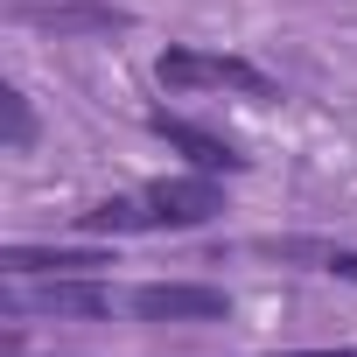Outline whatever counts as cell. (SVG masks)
<instances>
[{
	"instance_id": "7a4b0ae2",
	"label": "cell",
	"mask_w": 357,
	"mask_h": 357,
	"mask_svg": "<svg viewBox=\"0 0 357 357\" xmlns=\"http://www.w3.org/2000/svg\"><path fill=\"white\" fill-rule=\"evenodd\" d=\"M154 84H161V91H231V98H252V105L280 98V84H273L259 63L218 56V50H161V56H154Z\"/></svg>"
},
{
	"instance_id": "277c9868",
	"label": "cell",
	"mask_w": 357,
	"mask_h": 357,
	"mask_svg": "<svg viewBox=\"0 0 357 357\" xmlns=\"http://www.w3.org/2000/svg\"><path fill=\"white\" fill-rule=\"evenodd\" d=\"M147 133L168 140L175 154H183L190 168H204V175H238V168H245V154H238L225 133H211V126H197V119H183V112H147Z\"/></svg>"
},
{
	"instance_id": "30bf717a",
	"label": "cell",
	"mask_w": 357,
	"mask_h": 357,
	"mask_svg": "<svg viewBox=\"0 0 357 357\" xmlns=\"http://www.w3.org/2000/svg\"><path fill=\"white\" fill-rule=\"evenodd\" d=\"M273 357H357V350H273Z\"/></svg>"
},
{
	"instance_id": "6da1fadb",
	"label": "cell",
	"mask_w": 357,
	"mask_h": 357,
	"mask_svg": "<svg viewBox=\"0 0 357 357\" xmlns=\"http://www.w3.org/2000/svg\"><path fill=\"white\" fill-rule=\"evenodd\" d=\"M225 211L218 175L190 168V175H161V183L133 190V197H98L91 211H77V231L91 238H147V231H197Z\"/></svg>"
},
{
	"instance_id": "52a82bcc",
	"label": "cell",
	"mask_w": 357,
	"mask_h": 357,
	"mask_svg": "<svg viewBox=\"0 0 357 357\" xmlns=\"http://www.w3.org/2000/svg\"><path fill=\"white\" fill-rule=\"evenodd\" d=\"M8 280H63V273H98L112 266V252L98 245H8Z\"/></svg>"
},
{
	"instance_id": "ba28073f",
	"label": "cell",
	"mask_w": 357,
	"mask_h": 357,
	"mask_svg": "<svg viewBox=\"0 0 357 357\" xmlns=\"http://www.w3.org/2000/svg\"><path fill=\"white\" fill-rule=\"evenodd\" d=\"M0 112H8V154H29L36 147V112H29V91H0Z\"/></svg>"
},
{
	"instance_id": "8992f818",
	"label": "cell",
	"mask_w": 357,
	"mask_h": 357,
	"mask_svg": "<svg viewBox=\"0 0 357 357\" xmlns=\"http://www.w3.org/2000/svg\"><path fill=\"white\" fill-rule=\"evenodd\" d=\"M126 294H112V287H98L91 273H63V280H43V287H22L15 280V294H8V308L22 315V308H50V315H112Z\"/></svg>"
},
{
	"instance_id": "5b68a950",
	"label": "cell",
	"mask_w": 357,
	"mask_h": 357,
	"mask_svg": "<svg viewBox=\"0 0 357 357\" xmlns=\"http://www.w3.org/2000/svg\"><path fill=\"white\" fill-rule=\"evenodd\" d=\"M22 29H50V36H119L133 15L112 8V0H36V8H15Z\"/></svg>"
},
{
	"instance_id": "9c48e42d",
	"label": "cell",
	"mask_w": 357,
	"mask_h": 357,
	"mask_svg": "<svg viewBox=\"0 0 357 357\" xmlns=\"http://www.w3.org/2000/svg\"><path fill=\"white\" fill-rule=\"evenodd\" d=\"M322 259V273H336V280H357V245H336V252H315Z\"/></svg>"
},
{
	"instance_id": "3957f363",
	"label": "cell",
	"mask_w": 357,
	"mask_h": 357,
	"mask_svg": "<svg viewBox=\"0 0 357 357\" xmlns=\"http://www.w3.org/2000/svg\"><path fill=\"white\" fill-rule=\"evenodd\" d=\"M126 308L140 322H225L231 315V294L225 287H204V280H147L126 294Z\"/></svg>"
},
{
	"instance_id": "8fae6325",
	"label": "cell",
	"mask_w": 357,
	"mask_h": 357,
	"mask_svg": "<svg viewBox=\"0 0 357 357\" xmlns=\"http://www.w3.org/2000/svg\"><path fill=\"white\" fill-rule=\"evenodd\" d=\"M15 357H22V350H15Z\"/></svg>"
}]
</instances>
